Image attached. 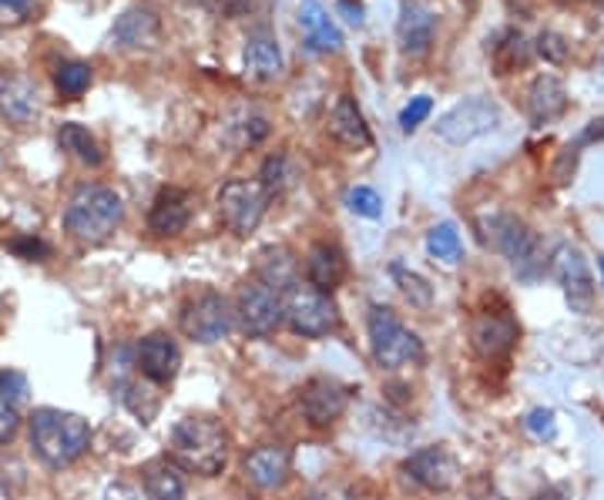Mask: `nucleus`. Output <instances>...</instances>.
Wrapping results in <instances>:
<instances>
[{
  "label": "nucleus",
  "instance_id": "obj_18",
  "mask_svg": "<svg viewBox=\"0 0 604 500\" xmlns=\"http://www.w3.org/2000/svg\"><path fill=\"white\" fill-rule=\"evenodd\" d=\"M434 34H437V17L430 8L416 4V0H406L403 11H400V21H396V40H400V51L410 55V58H424L434 44Z\"/></svg>",
  "mask_w": 604,
  "mask_h": 500
},
{
  "label": "nucleus",
  "instance_id": "obj_11",
  "mask_svg": "<svg viewBox=\"0 0 604 500\" xmlns=\"http://www.w3.org/2000/svg\"><path fill=\"white\" fill-rule=\"evenodd\" d=\"M550 272H554V279L561 283L568 306L575 312L588 316L594 306V279H591V269H588V259L581 255V249L568 246V242L557 246L550 255Z\"/></svg>",
  "mask_w": 604,
  "mask_h": 500
},
{
  "label": "nucleus",
  "instance_id": "obj_22",
  "mask_svg": "<svg viewBox=\"0 0 604 500\" xmlns=\"http://www.w3.org/2000/svg\"><path fill=\"white\" fill-rule=\"evenodd\" d=\"M568 111V87L561 78H554V74H541L534 78L531 91H528V118L544 128L550 121H557Z\"/></svg>",
  "mask_w": 604,
  "mask_h": 500
},
{
  "label": "nucleus",
  "instance_id": "obj_21",
  "mask_svg": "<svg viewBox=\"0 0 604 500\" xmlns=\"http://www.w3.org/2000/svg\"><path fill=\"white\" fill-rule=\"evenodd\" d=\"M181 367V349L171 336L152 333L138 346V370H142L152 383H171Z\"/></svg>",
  "mask_w": 604,
  "mask_h": 500
},
{
  "label": "nucleus",
  "instance_id": "obj_23",
  "mask_svg": "<svg viewBox=\"0 0 604 500\" xmlns=\"http://www.w3.org/2000/svg\"><path fill=\"white\" fill-rule=\"evenodd\" d=\"M306 279L319 293H336L346 279V255L330 242H316L306 255Z\"/></svg>",
  "mask_w": 604,
  "mask_h": 500
},
{
  "label": "nucleus",
  "instance_id": "obj_10",
  "mask_svg": "<svg viewBox=\"0 0 604 500\" xmlns=\"http://www.w3.org/2000/svg\"><path fill=\"white\" fill-rule=\"evenodd\" d=\"M239 320L242 330L252 340H265L279 330V323L286 320V306H283V293H275L272 286L252 279L239 289Z\"/></svg>",
  "mask_w": 604,
  "mask_h": 500
},
{
  "label": "nucleus",
  "instance_id": "obj_45",
  "mask_svg": "<svg viewBox=\"0 0 604 500\" xmlns=\"http://www.w3.org/2000/svg\"><path fill=\"white\" fill-rule=\"evenodd\" d=\"M0 168H4V152H0Z\"/></svg>",
  "mask_w": 604,
  "mask_h": 500
},
{
  "label": "nucleus",
  "instance_id": "obj_39",
  "mask_svg": "<svg viewBox=\"0 0 604 500\" xmlns=\"http://www.w3.org/2000/svg\"><path fill=\"white\" fill-rule=\"evenodd\" d=\"M17 430H21V414H17V406L8 403V400H0V443L14 440Z\"/></svg>",
  "mask_w": 604,
  "mask_h": 500
},
{
  "label": "nucleus",
  "instance_id": "obj_3",
  "mask_svg": "<svg viewBox=\"0 0 604 500\" xmlns=\"http://www.w3.org/2000/svg\"><path fill=\"white\" fill-rule=\"evenodd\" d=\"M125 218V205L115 189L108 186H81L64 212V229L84 242V246H102L108 242Z\"/></svg>",
  "mask_w": 604,
  "mask_h": 500
},
{
  "label": "nucleus",
  "instance_id": "obj_5",
  "mask_svg": "<svg viewBox=\"0 0 604 500\" xmlns=\"http://www.w3.org/2000/svg\"><path fill=\"white\" fill-rule=\"evenodd\" d=\"M283 306H286V323L296 336H306V340H319L336 330L340 323V312H336V302L330 293H319L316 286H289L283 293Z\"/></svg>",
  "mask_w": 604,
  "mask_h": 500
},
{
  "label": "nucleus",
  "instance_id": "obj_37",
  "mask_svg": "<svg viewBox=\"0 0 604 500\" xmlns=\"http://www.w3.org/2000/svg\"><path fill=\"white\" fill-rule=\"evenodd\" d=\"M524 427H528L537 440H554V433H557L554 410H547V406H537V410H531V414H528Z\"/></svg>",
  "mask_w": 604,
  "mask_h": 500
},
{
  "label": "nucleus",
  "instance_id": "obj_32",
  "mask_svg": "<svg viewBox=\"0 0 604 500\" xmlns=\"http://www.w3.org/2000/svg\"><path fill=\"white\" fill-rule=\"evenodd\" d=\"M346 205H350V212L359 215V218H380V215H383V199H380L377 189H369V186L350 189V192H346Z\"/></svg>",
  "mask_w": 604,
  "mask_h": 500
},
{
  "label": "nucleus",
  "instance_id": "obj_19",
  "mask_svg": "<svg viewBox=\"0 0 604 500\" xmlns=\"http://www.w3.org/2000/svg\"><path fill=\"white\" fill-rule=\"evenodd\" d=\"M246 474L259 490H279L293 474V453L279 443L256 447L246 457Z\"/></svg>",
  "mask_w": 604,
  "mask_h": 500
},
{
  "label": "nucleus",
  "instance_id": "obj_28",
  "mask_svg": "<svg viewBox=\"0 0 604 500\" xmlns=\"http://www.w3.org/2000/svg\"><path fill=\"white\" fill-rule=\"evenodd\" d=\"M58 145H61L68 155H74L81 165H87V168L105 165V152H102L98 139H95V134H91L84 124H78V121L61 124V131H58Z\"/></svg>",
  "mask_w": 604,
  "mask_h": 500
},
{
  "label": "nucleus",
  "instance_id": "obj_27",
  "mask_svg": "<svg viewBox=\"0 0 604 500\" xmlns=\"http://www.w3.org/2000/svg\"><path fill=\"white\" fill-rule=\"evenodd\" d=\"M145 497L149 500H185V477L175 461H152L145 467Z\"/></svg>",
  "mask_w": 604,
  "mask_h": 500
},
{
  "label": "nucleus",
  "instance_id": "obj_25",
  "mask_svg": "<svg viewBox=\"0 0 604 500\" xmlns=\"http://www.w3.org/2000/svg\"><path fill=\"white\" fill-rule=\"evenodd\" d=\"M246 71L259 81H275L283 74V51H279V40L272 31L259 27L246 40Z\"/></svg>",
  "mask_w": 604,
  "mask_h": 500
},
{
  "label": "nucleus",
  "instance_id": "obj_41",
  "mask_svg": "<svg viewBox=\"0 0 604 500\" xmlns=\"http://www.w3.org/2000/svg\"><path fill=\"white\" fill-rule=\"evenodd\" d=\"M588 142H604V118H597V121H591V124L584 128V134L578 139V145H588Z\"/></svg>",
  "mask_w": 604,
  "mask_h": 500
},
{
  "label": "nucleus",
  "instance_id": "obj_44",
  "mask_svg": "<svg viewBox=\"0 0 604 500\" xmlns=\"http://www.w3.org/2000/svg\"><path fill=\"white\" fill-rule=\"evenodd\" d=\"M537 500H565V487H554V490H544Z\"/></svg>",
  "mask_w": 604,
  "mask_h": 500
},
{
  "label": "nucleus",
  "instance_id": "obj_16",
  "mask_svg": "<svg viewBox=\"0 0 604 500\" xmlns=\"http://www.w3.org/2000/svg\"><path fill=\"white\" fill-rule=\"evenodd\" d=\"M296 21L303 27V40L312 55H336L343 51V31L330 17V11L319 4V0H303Z\"/></svg>",
  "mask_w": 604,
  "mask_h": 500
},
{
  "label": "nucleus",
  "instance_id": "obj_2",
  "mask_svg": "<svg viewBox=\"0 0 604 500\" xmlns=\"http://www.w3.org/2000/svg\"><path fill=\"white\" fill-rule=\"evenodd\" d=\"M91 443V424L78 414L55 410V406H40L31 417V447L48 467H68Z\"/></svg>",
  "mask_w": 604,
  "mask_h": 500
},
{
  "label": "nucleus",
  "instance_id": "obj_34",
  "mask_svg": "<svg viewBox=\"0 0 604 500\" xmlns=\"http://www.w3.org/2000/svg\"><path fill=\"white\" fill-rule=\"evenodd\" d=\"M430 111H434V102L427 98V95H416V98H410V105L400 111V128L410 134V131H416L421 128L427 118H430Z\"/></svg>",
  "mask_w": 604,
  "mask_h": 500
},
{
  "label": "nucleus",
  "instance_id": "obj_36",
  "mask_svg": "<svg viewBox=\"0 0 604 500\" xmlns=\"http://www.w3.org/2000/svg\"><path fill=\"white\" fill-rule=\"evenodd\" d=\"M537 55L550 64H561L568 58V40L561 34H554V31H544L537 37Z\"/></svg>",
  "mask_w": 604,
  "mask_h": 500
},
{
  "label": "nucleus",
  "instance_id": "obj_15",
  "mask_svg": "<svg viewBox=\"0 0 604 500\" xmlns=\"http://www.w3.org/2000/svg\"><path fill=\"white\" fill-rule=\"evenodd\" d=\"M471 343L484 359H500L518 343V323L507 309L500 312H477L471 323Z\"/></svg>",
  "mask_w": 604,
  "mask_h": 500
},
{
  "label": "nucleus",
  "instance_id": "obj_14",
  "mask_svg": "<svg viewBox=\"0 0 604 500\" xmlns=\"http://www.w3.org/2000/svg\"><path fill=\"white\" fill-rule=\"evenodd\" d=\"M403 471L421 484V487H427V490H434V493H443V490H450L453 484H457V477H460V467H457V461H453V453L447 450V447H424V450H416V453H410L406 457V464H403Z\"/></svg>",
  "mask_w": 604,
  "mask_h": 500
},
{
  "label": "nucleus",
  "instance_id": "obj_35",
  "mask_svg": "<svg viewBox=\"0 0 604 500\" xmlns=\"http://www.w3.org/2000/svg\"><path fill=\"white\" fill-rule=\"evenodd\" d=\"M37 0H0V27H17L31 21Z\"/></svg>",
  "mask_w": 604,
  "mask_h": 500
},
{
  "label": "nucleus",
  "instance_id": "obj_20",
  "mask_svg": "<svg viewBox=\"0 0 604 500\" xmlns=\"http://www.w3.org/2000/svg\"><path fill=\"white\" fill-rule=\"evenodd\" d=\"M189 222H192V192H185V189H162L155 205H152V215H149V225H152V233L155 236H181L185 229H189Z\"/></svg>",
  "mask_w": 604,
  "mask_h": 500
},
{
  "label": "nucleus",
  "instance_id": "obj_43",
  "mask_svg": "<svg viewBox=\"0 0 604 500\" xmlns=\"http://www.w3.org/2000/svg\"><path fill=\"white\" fill-rule=\"evenodd\" d=\"M340 8H343V11L350 14L346 21H350L353 27H359V24H363V8H353V4H350V0H343V4H340Z\"/></svg>",
  "mask_w": 604,
  "mask_h": 500
},
{
  "label": "nucleus",
  "instance_id": "obj_31",
  "mask_svg": "<svg viewBox=\"0 0 604 500\" xmlns=\"http://www.w3.org/2000/svg\"><path fill=\"white\" fill-rule=\"evenodd\" d=\"M58 91L64 98H81L84 91L91 87V68L87 64H81V61H71V64H64V68H58Z\"/></svg>",
  "mask_w": 604,
  "mask_h": 500
},
{
  "label": "nucleus",
  "instance_id": "obj_7",
  "mask_svg": "<svg viewBox=\"0 0 604 500\" xmlns=\"http://www.w3.org/2000/svg\"><path fill=\"white\" fill-rule=\"evenodd\" d=\"M484 242L494 246L497 252H504L510 259L524 279H534L537 272L544 269V255H541V242L537 236L528 229L521 218H510V215H494L487 222V233Z\"/></svg>",
  "mask_w": 604,
  "mask_h": 500
},
{
  "label": "nucleus",
  "instance_id": "obj_4",
  "mask_svg": "<svg viewBox=\"0 0 604 500\" xmlns=\"http://www.w3.org/2000/svg\"><path fill=\"white\" fill-rule=\"evenodd\" d=\"M369 349H374V359L380 370H403V367H416L424 362V343L416 333H410L396 312L387 306H374L369 312Z\"/></svg>",
  "mask_w": 604,
  "mask_h": 500
},
{
  "label": "nucleus",
  "instance_id": "obj_30",
  "mask_svg": "<svg viewBox=\"0 0 604 500\" xmlns=\"http://www.w3.org/2000/svg\"><path fill=\"white\" fill-rule=\"evenodd\" d=\"M390 272H393V279H396L400 293L410 299V306H421V309H427V306L434 302V286H430L424 276H416L413 269H406V265H400V262H396Z\"/></svg>",
  "mask_w": 604,
  "mask_h": 500
},
{
  "label": "nucleus",
  "instance_id": "obj_8",
  "mask_svg": "<svg viewBox=\"0 0 604 500\" xmlns=\"http://www.w3.org/2000/svg\"><path fill=\"white\" fill-rule=\"evenodd\" d=\"M500 124V108L490 98H467L453 105L440 121H437V134L447 145H467L481 134H490Z\"/></svg>",
  "mask_w": 604,
  "mask_h": 500
},
{
  "label": "nucleus",
  "instance_id": "obj_24",
  "mask_svg": "<svg viewBox=\"0 0 604 500\" xmlns=\"http://www.w3.org/2000/svg\"><path fill=\"white\" fill-rule=\"evenodd\" d=\"M330 134L343 145V148H369L374 145V134H369V124L363 118V111L356 108V102L350 95H343L333 111H330Z\"/></svg>",
  "mask_w": 604,
  "mask_h": 500
},
{
  "label": "nucleus",
  "instance_id": "obj_33",
  "mask_svg": "<svg viewBox=\"0 0 604 500\" xmlns=\"http://www.w3.org/2000/svg\"><path fill=\"white\" fill-rule=\"evenodd\" d=\"M289 158L286 155H272V158H265V165H262V175H259V181H262V189L269 192V195H279L286 186H289Z\"/></svg>",
  "mask_w": 604,
  "mask_h": 500
},
{
  "label": "nucleus",
  "instance_id": "obj_17",
  "mask_svg": "<svg viewBox=\"0 0 604 500\" xmlns=\"http://www.w3.org/2000/svg\"><path fill=\"white\" fill-rule=\"evenodd\" d=\"M162 37V21L152 8L145 4H134L128 8L115 27H111V40L118 44L121 51H142V48H155Z\"/></svg>",
  "mask_w": 604,
  "mask_h": 500
},
{
  "label": "nucleus",
  "instance_id": "obj_13",
  "mask_svg": "<svg viewBox=\"0 0 604 500\" xmlns=\"http://www.w3.org/2000/svg\"><path fill=\"white\" fill-rule=\"evenodd\" d=\"M350 403V390L333 377H312L299 393V410L312 427H330L343 417Z\"/></svg>",
  "mask_w": 604,
  "mask_h": 500
},
{
  "label": "nucleus",
  "instance_id": "obj_9",
  "mask_svg": "<svg viewBox=\"0 0 604 500\" xmlns=\"http://www.w3.org/2000/svg\"><path fill=\"white\" fill-rule=\"evenodd\" d=\"M181 333L189 340H196V343H202V346H212V343L225 340L232 333L228 299L222 293H199L181 312Z\"/></svg>",
  "mask_w": 604,
  "mask_h": 500
},
{
  "label": "nucleus",
  "instance_id": "obj_12",
  "mask_svg": "<svg viewBox=\"0 0 604 500\" xmlns=\"http://www.w3.org/2000/svg\"><path fill=\"white\" fill-rule=\"evenodd\" d=\"M44 115L37 84L21 71H0V118L14 128H31Z\"/></svg>",
  "mask_w": 604,
  "mask_h": 500
},
{
  "label": "nucleus",
  "instance_id": "obj_40",
  "mask_svg": "<svg viewBox=\"0 0 604 500\" xmlns=\"http://www.w3.org/2000/svg\"><path fill=\"white\" fill-rule=\"evenodd\" d=\"M17 255H24V259H44V255H48L51 249L48 246H44V242H37V239H17L14 246H11Z\"/></svg>",
  "mask_w": 604,
  "mask_h": 500
},
{
  "label": "nucleus",
  "instance_id": "obj_46",
  "mask_svg": "<svg viewBox=\"0 0 604 500\" xmlns=\"http://www.w3.org/2000/svg\"><path fill=\"white\" fill-rule=\"evenodd\" d=\"M601 276H604V259H601Z\"/></svg>",
  "mask_w": 604,
  "mask_h": 500
},
{
  "label": "nucleus",
  "instance_id": "obj_6",
  "mask_svg": "<svg viewBox=\"0 0 604 500\" xmlns=\"http://www.w3.org/2000/svg\"><path fill=\"white\" fill-rule=\"evenodd\" d=\"M269 192L262 189V181L249 178H232L218 192V215L225 222V229L232 236H252L259 229V222L269 209Z\"/></svg>",
  "mask_w": 604,
  "mask_h": 500
},
{
  "label": "nucleus",
  "instance_id": "obj_38",
  "mask_svg": "<svg viewBox=\"0 0 604 500\" xmlns=\"http://www.w3.org/2000/svg\"><path fill=\"white\" fill-rule=\"evenodd\" d=\"M27 396V377L24 373H14V370H4L0 373V400L8 403H17Z\"/></svg>",
  "mask_w": 604,
  "mask_h": 500
},
{
  "label": "nucleus",
  "instance_id": "obj_26",
  "mask_svg": "<svg viewBox=\"0 0 604 500\" xmlns=\"http://www.w3.org/2000/svg\"><path fill=\"white\" fill-rule=\"evenodd\" d=\"M256 279L259 283H265V286H272L275 293H286L289 286H296L299 279H296V259H293V252L289 249H265L262 255H259V265H256Z\"/></svg>",
  "mask_w": 604,
  "mask_h": 500
},
{
  "label": "nucleus",
  "instance_id": "obj_1",
  "mask_svg": "<svg viewBox=\"0 0 604 500\" xmlns=\"http://www.w3.org/2000/svg\"><path fill=\"white\" fill-rule=\"evenodd\" d=\"M168 457L189 474L215 477L228 464V433L215 417H185L171 427Z\"/></svg>",
  "mask_w": 604,
  "mask_h": 500
},
{
  "label": "nucleus",
  "instance_id": "obj_29",
  "mask_svg": "<svg viewBox=\"0 0 604 500\" xmlns=\"http://www.w3.org/2000/svg\"><path fill=\"white\" fill-rule=\"evenodd\" d=\"M427 252H430L434 259L447 262V265H453V262H460V259H463L460 233L453 229L450 222H440V225H434V229L427 233Z\"/></svg>",
  "mask_w": 604,
  "mask_h": 500
},
{
  "label": "nucleus",
  "instance_id": "obj_42",
  "mask_svg": "<svg viewBox=\"0 0 604 500\" xmlns=\"http://www.w3.org/2000/svg\"><path fill=\"white\" fill-rule=\"evenodd\" d=\"M312 500H350V493L333 490V487H322V490H316V493H312Z\"/></svg>",
  "mask_w": 604,
  "mask_h": 500
}]
</instances>
